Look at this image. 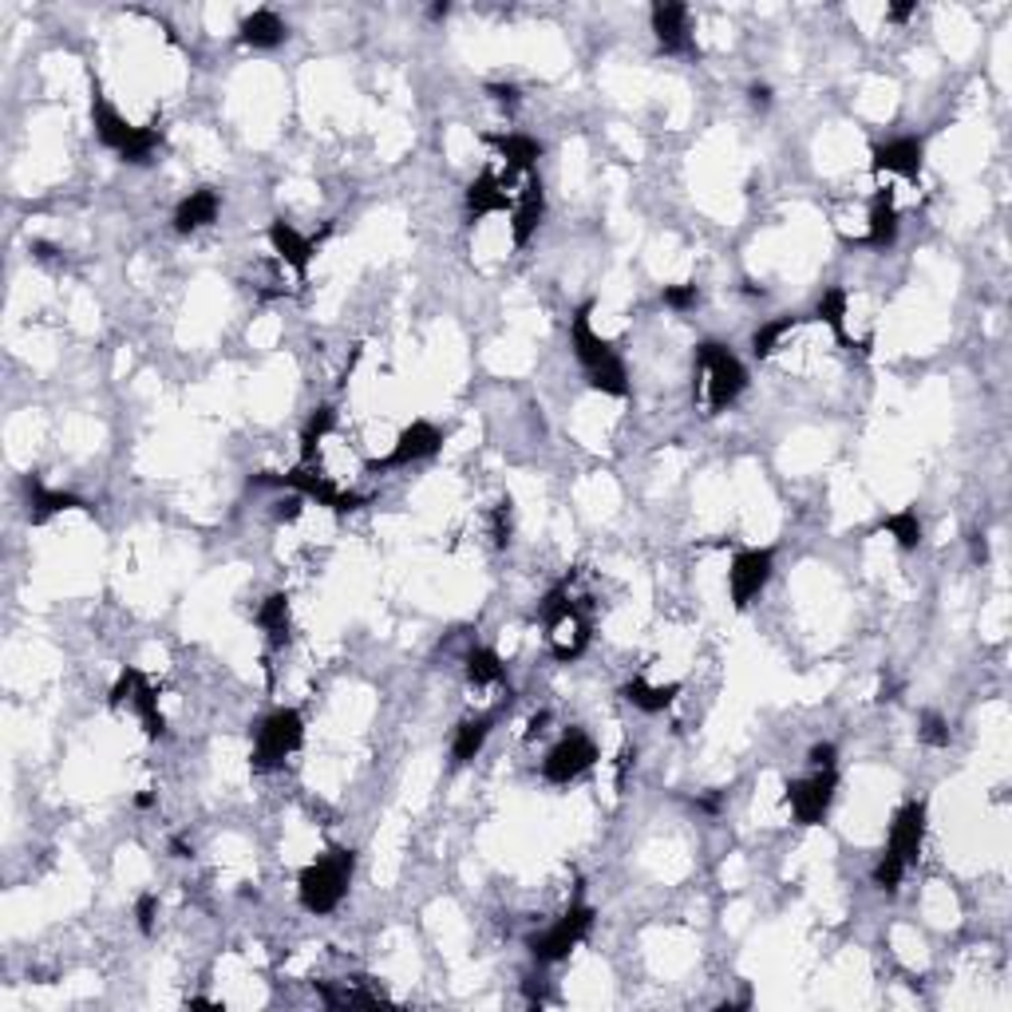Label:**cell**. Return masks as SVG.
<instances>
[{
	"mask_svg": "<svg viewBox=\"0 0 1012 1012\" xmlns=\"http://www.w3.org/2000/svg\"><path fill=\"white\" fill-rule=\"evenodd\" d=\"M697 372H700V388H704L708 415L728 412L732 403L740 400L744 388H748V368L740 364V357L720 345V340H700L697 345Z\"/></svg>",
	"mask_w": 1012,
	"mask_h": 1012,
	"instance_id": "cell-5",
	"label": "cell"
},
{
	"mask_svg": "<svg viewBox=\"0 0 1012 1012\" xmlns=\"http://www.w3.org/2000/svg\"><path fill=\"white\" fill-rule=\"evenodd\" d=\"M467 680L475 688L502 685V680H507V664H502V657L495 653V649H471L467 653Z\"/></svg>",
	"mask_w": 1012,
	"mask_h": 1012,
	"instance_id": "cell-30",
	"label": "cell"
},
{
	"mask_svg": "<svg viewBox=\"0 0 1012 1012\" xmlns=\"http://www.w3.org/2000/svg\"><path fill=\"white\" fill-rule=\"evenodd\" d=\"M922 842H925V803L922 799H910V803L894 815L886 850L910 866V862H917V854H922Z\"/></svg>",
	"mask_w": 1012,
	"mask_h": 1012,
	"instance_id": "cell-16",
	"label": "cell"
},
{
	"mask_svg": "<svg viewBox=\"0 0 1012 1012\" xmlns=\"http://www.w3.org/2000/svg\"><path fill=\"white\" fill-rule=\"evenodd\" d=\"M285 36H289V24H285L273 9H258L241 21V45L262 48V52L285 45Z\"/></svg>",
	"mask_w": 1012,
	"mask_h": 1012,
	"instance_id": "cell-23",
	"label": "cell"
},
{
	"mask_svg": "<svg viewBox=\"0 0 1012 1012\" xmlns=\"http://www.w3.org/2000/svg\"><path fill=\"white\" fill-rule=\"evenodd\" d=\"M487 96L495 99L499 108L514 111V108H519V99H523V91L514 88V84H487Z\"/></svg>",
	"mask_w": 1012,
	"mask_h": 1012,
	"instance_id": "cell-38",
	"label": "cell"
},
{
	"mask_svg": "<svg viewBox=\"0 0 1012 1012\" xmlns=\"http://www.w3.org/2000/svg\"><path fill=\"white\" fill-rule=\"evenodd\" d=\"M24 495H28V519H33V526L48 523L52 514H64V511L96 514V507H88V502L79 499V495H72V490L48 487V483L40 479V475H24Z\"/></svg>",
	"mask_w": 1012,
	"mask_h": 1012,
	"instance_id": "cell-15",
	"label": "cell"
},
{
	"mask_svg": "<svg viewBox=\"0 0 1012 1012\" xmlns=\"http://www.w3.org/2000/svg\"><path fill=\"white\" fill-rule=\"evenodd\" d=\"M511 214H514V222H511L514 246H526V241L534 238V229L542 226V218H546V190H542V178H538V175H526L523 198L514 202Z\"/></svg>",
	"mask_w": 1012,
	"mask_h": 1012,
	"instance_id": "cell-19",
	"label": "cell"
},
{
	"mask_svg": "<svg viewBox=\"0 0 1012 1012\" xmlns=\"http://www.w3.org/2000/svg\"><path fill=\"white\" fill-rule=\"evenodd\" d=\"M589 316H594V301L577 305L574 321H570V345H574V357H577V364H582V372H586V384L594 388V392L625 400V396H629V372H625V360L617 357V349H613L610 340L594 333V321H589Z\"/></svg>",
	"mask_w": 1012,
	"mask_h": 1012,
	"instance_id": "cell-1",
	"label": "cell"
},
{
	"mask_svg": "<svg viewBox=\"0 0 1012 1012\" xmlns=\"http://www.w3.org/2000/svg\"><path fill=\"white\" fill-rule=\"evenodd\" d=\"M772 574H775V550H767V546L740 550V554L732 558V570H728L732 605H736V610H748L751 601L763 594V586L772 582Z\"/></svg>",
	"mask_w": 1012,
	"mask_h": 1012,
	"instance_id": "cell-12",
	"label": "cell"
},
{
	"mask_svg": "<svg viewBox=\"0 0 1012 1012\" xmlns=\"http://www.w3.org/2000/svg\"><path fill=\"white\" fill-rule=\"evenodd\" d=\"M253 621H258V625L270 633L273 645H285V641H289V598H285V594H270V598L258 605Z\"/></svg>",
	"mask_w": 1012,
	"mask_h": 1012,
	"instance_id": "cell-28",
	"label": "cell"
},
{
	"mask_svg": "<svg viewBox=\"0 0 1012 1012\" xmlns=\"http://www.w3.org/2000/svg\"><path fill=\"white\" fill-rule=\"evenodd\" d=\"M337 427V408H316V415L305 424V432H301V463H313L316 459V447L325 443V436Z\"/></svg>",
	"mask_w": 1012,
	"mask_h": 1012,
	"instance_id": "cell-31",
	"label": "cell"
},
{
	"mask_svg": "<svg viewBox=\"0 0 1012 1012\" xmlns=\"http://www.w3.org/2000/svg\"><path fill=\"white\" fill-rule=\"evenodd\" d=\"M969 554H973V562H977V566H985V562H989V542H985V534H980V530L969 534Z\"/></svg>",
	"mask_w": 1012,
	"mask_h": 1012,
	"instance_id": "cell-41",
	"label": "cell"
},
{
	"mask_svg": "<svg viewBox=\"0 0 1012 1012\" xmlns=\"http://www.w3.org/2000/svg\"><path fill=\"white\" fill-rule=\"evenodd\" d=\"M305 740V720L297 708H277L270 716L253 728V751H250V767L253 772H273L282 767L297 748Z\"/></svg>",
	"mask_w": 1012,
	"mask_h": 1012,
	"instance_id": "cell-6",
	"label": "cell"
},
{
	"mask_svg": "<svg viewBox=\"0 0 1012 1012\" xmlns=\"http://www.w3.org/2000/svg\"><path fill=\"white\" fill-rule=\"evenodd\" d=\"M882 530L890 534L902 550H917L922 546V523H917V511H910V507L890 514V519H882Z\"/></svg>",
	"mask_w": 1012,
	"mask_h": 1012,
	"instance_id": "cell-33",
	"label": "cell"
},
{
	"mask_svg": "<svg viewBox=\"0 0 1012 1012\" xmlns=\"http://www.w3.org/2000/svg\"><path fill=\"white\" fill-rule=\"evenodd\" d=\"M443 447V432H439L432 420H415V424H408L400 432V439H396V447L388 451L384 459H376L372 463V471H392V467H408V463H420V459H432Z\"/></svg>",
	"mask_w": 1012,
	"mask_h": 1012,
	"instance_id": "cell-13",
	"label": "cell"
},
{
	"mask_svg": "<svg viewBox=\"0 0 1012 1012\" xmlns=\"http://www.w3.org/2000/svg\"><path fill=\"white\" fill-rule=\"evenodd\" d=\"M799 321H807V316H775V321L760 325L755 333H751V352H755L760 360H763V357H772L775 345H779V340H784L787 333H791V328L799 325Z\"/></svg>",
	"mask_w": 1012,
	"mask_h": 1012,
	"instance_id": "cell-32",
	"label": "cell"
},
{
	"mask_svg": "<svg viewBox=\"0 0 1012 1012\" xmlns=\"http://www.w3.org/2000/svg\"><path fill=\"white\" fill-rule=\"evenodd\" d=\"M748 96L755 108H772V88H767V84H751Z\"/></svg>",
	"mask_w": 1012,
	"mask_h": 1012,
	"instance_id": "cell-43",
	"label": "cell"
},
{
	"mask_svg": "<svg viewBox=\"0 0 1012 1012\" xmlns=\"http://www.w3.org/2000/svg\"><path fill=\"white\" fill-rule=\"evenodd\" d=\"M866 246L874 250H890L898 241V210H894V195L890 190H878L871 202V229H866Z\"/></svg>",
	"mask_w": 1012,
	"mask_h": 1012,
	"instance_id": "cell-24",
	"label": "cell"
},
{
	"mask_svg": "<svg viewBox=\"0 0 1012 1012\" xmlns=\"http://www.w3.org/2000/svg\"><path fill=\"white\" fill-rule=\"evenodd\" d=\"M253 487H285V490H297L301 499H313V502H321V507H328V511H337V514H352V511H360V507H368V499H364V495L340 490L337 483H328V475L313 471L309 463H301V467H293V471H285V475H273V471H262V475H253Z\"/></svg>",
	"mask_w": 1012,
	"mask_h": 1012,
	"instance_id": "cell-7",
	"label": "cell"
},
{
	"mask_svg": "<svg viewBox=\"0 0 1012 1012\" xmlns=\"http://www.w3.org/2000/svg\"><path fill=\"white\" fill-rule=\"evenodd\" d=\"M154 910H159V898H154V894H142L139 902H135V917H139L142 934H151L154 929Z\"/></svg>",
	"mask_w": 1012,
	"mask_h": 1012,
	"instance_id": "cell-39",
	"label": "cell"
},
{
	"mask_svg": "<svg viewBox=\"0 0 1012 1012\" xmlns=\"http://www.w3.org/2000/svg\"><path fill=\"white\" fill-rule=\"evenodd\" d=\"M815 321L830 325V333H835V337L850 349V337H847V289H838V285L823 289V297H819V305H815Z\"/></svg>",
	"mask_w": 1012,
	"mask_h": 1012,
	"instance_id": "cell-29",
	"label": "cell"
},
{
	"mask_svg": "<svg viewBox=\"0 0 1012 1012\" xmlns=\"http://www.w3.org/2000/svg\"><path fill=\"white\" fill-rule=\"evenodd\" d=\"M297 514H301V499H289L277 507V519H282V523H293Z\"/></svg>",
	"mask_w": 1012,
	"mask_h": 1012,
	"instance_id": "cell-44",
	"label": "cell"
},
{
	"mask_svg": "<svg viewBox=\"0 0 1012 1012\" xmlns=\"http://www.w3.org/2000/svg\"><path fill=\"white\" fill-rule=\"evenodd\" d=\"M905 871H910V866H905L902 859H894L890 850H882V859L874 862V886H878L882 894H898Z\"/></svg>",
	"mask_w": 1012,
	"mask_h": 1012,
	"instance_id": "cell-34",
	"label": "cell"
},
{
	"mask_svg": "<svg viewBox=\"0 0 1012 1012\" xmlns=\"http://www.w3.org/2000/svg\"><path fill=\"white\" fill-rule=\"evenodd\" d=\"M171 850H175V859H190V854H195V847H190L186 838H171Z\"/></svg>",
	"mask_w": 1012,
	"mask_h": 1012,
	"instance_id": "cell-46",
	"label": "cell"
},
{
	"mask_svg": "<svg viewBox=\"0 0 1012 1012\" xmlns=\"http://www.w3.org/2000/svg\"><path fill=\"white\" fill-rule=\"evenodd\" d=\"M108 704L111 708L132 704L135 716L142 720V732H147L151 740H163V736H166V716L159 712V692H154V685L147 680V673H139L135 664H127V669L120 673V680L111 685Z\"/></svg>",
	"mask_w": 1012,
	"mask_h": 1012,
	"instance_id": "cell-9",
	"label": "cell"
},
{
	"mask_svg": "<svg viewBox=\"0 0 1012 1012\" xmlns=\"http://www.w3.org/2000/svg\"><path fill=\"white\" fill-rule=\"evenodd\" d=\"M922 163H925V142L917 135H902V139L878 142L871 151V166L874 171H886V175H902L910 183L922 178Z\"/></svg>",
	"mask_w": 1012,
	"mask_h": 1012,
	"instance_id": "cell-14",
	"label": "cell"
},
{
	"mask_svg": "<svg viewBox=\"0 0 1012 1012\" xmlns=\"http://www.w3.org/2000/svg\"><path fill=\"white\" fill-rule=\"evenodd\" d=\"M33 253L40 258V262H55V258H60V250L48 246V241H33Z\"/></svg>",
	"mask_w": 1012,
	"mask_h": 1012,
	"instance_id": "cell-45",
	"label": "cell"
},
{
	"mask_svg": "<svg viewBox=\"0 0 1012 1012\" xmlns=\"http://www.w3.org/2000/svg\"><path fill=\"white\" fill-rule=\"evenodd\" d=\"M495 546H511V499L495 507Z\"/></svg>",
	"mask_w": 1012,
	"mask_h": 1012,
	"instance_id": "cell-37",
	"label": "cell"
},
{
	"mask_svg": "<svg viewBox=\"0 0 1012 1012\" xmlns=\"http://www.w3.org/2000/svg\"><path fill=\"white\" fill-rule=\"evenodd\" d=\"M601 760V751H598V744L589 740L586 732H566L562 740L554 744V748L546 751V760H542V779L546 784H558V787H566V784H574V779H582V775L594 767V763Z\"/></svg>",
	"mask_w": 1012,
	"mask_h": 1012,
	"instance_id": "cell-10",
	"label": "cell"
},
{
	"mask_svg": "<svg viewBox=\"0 0 1012 1012\" xmlns=\"http://www.w3.org/2000/svg\"><path fill=\"white\" fill-rule=\"evenodd\" d=\"M352 871H357V854L349 847H333L321 859H313L297 878V894L309 914H333L345 894H349Z\"/></svg>",
	"mask_w": 1012,
	"mask_h": 1012,
	"instance_id": "cell-2",
	"label": "cell"
},
{
	"mask_svg": "<svg viewBox=\"0 0 1012 1012\" xmlns=\"http://www.w3.org/2000/svg\"><path fill=\"white\" fill-rule=\"evenodd\" d=\"M546 724H550V712H538V716L530 720V736H538V732H542Z\"/></svg>",
	"mask_w": 1012,
	"mask_h": 1012,
	"instance_id": "cell-47",
	"label": "cell"
},
{
	"mask_svg": "<svg viewBox=\"0 0 1012 1012\" xmlns=\"http://www.w3.org/2000/svg\"><path fill=\"white\" fill-rule=\"evenodd\" d=\"M490 728H495V716L463 720V724L455 728V740H451V763H455V767H463V763L475 760V755L483 751V744H487Z\"/></svg>",
	"mask_w": 1012,
	"mask_h": 1012,
	"instance_id": "cell-25",
	"label": "cell"
},
{
	"mask_svg": "<svg viewBox=\"0 0 1012 1012\" xmlns=\"http://www.w3.org/2000/svg\"><path fill=\"white\" fill-rule=\"evenodd\" d=\"M914 12H917V0H902V4H890V9H886V21L902 24V21H910Z\"/></svg>",
	"mask_w": 1012,
	"mask_h": 1012,
	"instance_id": "cell-42",
	"label": "cell"
},
{
	"mask_svg": "<svg viewBox=\"0 0 1012 1012\" xmlns=\"http://www.w3.org/2000/svg\"><path fill=\"white\" fill-rule=\"evenodd\" d=\"M91 123H96V139L108 147V151H115L123 159V163H151V154L163 147V127L159 123H151V127H135V123H127L120 115V111L111 108L108 96L99 91L96 84V96H91Z\"/></svg>",
	"mask_w": 1012,
	"mask_h": 1012,
	"instance_id": "cell-3",
	"label": "cell"
},
{
	"mask_svg": "<svg viewBox=\"0 0 1012 1012\" xmlns=\"http://www.w3.org/2000/svg\"><path fill=\"white\" fill-rule=\"evenodd\" d=\"M447 12H451V4H447V0H443V4H436V9H432V16H436V21H443Z\"/></svg>",
	"mask_w": 1012,
	"mask_h": 1012,
	"instance_id": "cell-48",
	"label": "cell"
},
{
	"mask_svg": "<svg viewBox=\"0 0 1012 1012\" xmlns=\"http://www.w3.org/2000/svg\"><path fill=\"white\" fill-rule=\"evenodd\" d=\"M218 210H222V195L214 190V186L190 190V195L175 207V229L178 234H195V229L218 222Z\"/></svg>",
	"mask_w": 1012,
	"mask_h": 1012,
	"instance_id": "cell-20",
	"label": "cell"
},
{
	"mask_svg": "<svg viewBox=\"0 0 1012 1012\" xmlns=\"http://www.w3.org/2000/svg\"><path fill=\"white\" fill-rule=\"evenodd\" d=\"M483 139L495 147V151L502 154V163H507V171H523V175H534V166H538V159H542V142L530 139V135H483Z\"/></svg>",
	"mask_w": 1012,
	"mask_h": 1012,
	"instance_id": "cell-22",
	"label": "cell"
},
{
	"mask_svg": "<svg viewBox=\"0 0 1012 1012\" xmlns=\"http://www.w3.org/2000/svg\"><path fill=\"white\" fill-rule=\"evenodd\" d=\"M538 613H542L550 653H554L558 661H577V657L586 653L589 637H594V625H589V617L582 613V605L570 601V582L550 589L542 598V605H538Z\"/></svg>",
	"mask_w": 1012,
	"mask_h": 1012,
	"instance_id": "cell-4",
	"label": "cell"
},
{
	"mask_svg": "<svg viewBox=\"0 0 1012 1012\" xmlns=\"http://www.w3.org/2000/svg\"><path fill=\"white\" fill-rule=\"evenodd\" d=\"M594 917H598V910L594 905H570L566 914L558 917L546 934H534L530 937V953L538 965H554V961H566L570 953H574L582 941H586V934L594 929Z\"/></svg>",
	"mask_w": 1012,
	"mask_h": 1012,
	"instance_id": "cell-8",
	"label": "cell"
},
{
	"mask_svg": "<svg viewBox=\"0 0 1012 1012\" xmlns=\"http://www.w3.org/2000/svg\"><path fill=\"white\" fill-rule=\"evenodd\" d=\"M807 760H811V767H835V763H838V748H835V744H815Z\"/></svg>",
	"mask_w": 1012,
	"mask_h": 1012,
	"instance_id": "cell-40",
	"label": "cell"
},
{
	"mask_svg": "<svg viewBox=\"0 0 1012 1012\" xmlns=\"http://www.w3.org/2000/svg\"><path fill=\"white\" fill-rule=\"evenodd\" d=\"M467 218L471 222H479V218H487V214H507V210H514V198L502 190V183L495 175H479L475 183L467 186Z\"/></svg>",
	"mask_w": 1012,
	"mask_h": 1012,
	"instance_id": "cell-21",
	"label": "cell"
},
{
	"mask_svg": "<svg viewBox=\"0 0 1012 1012\" xmlns=\"http://www.w3.org/2000/svg\"><path fill=\"white\" fill-rule=\"evenodd\" d=\"M917 736H922L929 748H946L949 744V724L941 712H922V720H917Z\"/></svg>",
	"mask_w": 1012,
	"mask_h": 1012,
	"instance_id": "cell-35",
	"label": "cell"
},
{
	"mask_svg": "<svg viewBox=\"0 0 1012 1012\" xmlns=\"http://www.w3.org/2000/svg\"><path fill=\"white\" fill-rule=\"evenodd\" d=\"M661 301L669 309H676V313H685V309H692L700 301V289L697 285H664Z\"/></svg>",
	"mask_w": 1012,
	"mask_h": 1012,
	"instance_id": "cell-36",
	"label": "cell"
},
{
	"mask_svg": "<svg viewBox=\"0 0 1012 1012\" xmlns=\"http://www.w3.org/2000/svg\"><path fill=\"white\" fill-rule=\"evenodd\" d=\"M364 977H352L345 985H328V980H313L316 997L328 1004V1009H340V1004H380L384 997L376 989H360Z\"/></svg>",
	"mask_w": 1012,
	"mask_h": 1012,
	"instance_id": "cell-27",
	"label": "cell"
},
{
	"mask_svg": "<svg viewBox=\"0 0 1012 1012\" xmlns=\"http://www.w3.org/2000/svg\"><path fill=\"white\" fill-rule=\"evenodd\" d=\"M838 772L835 767H815L811 779H791L787 784V807L799 827H819L827 819L830 803H835Z\"/></svg>",
	"mask_w": 1012,
	"mask_h": 1012,
	"instance_id": "cell-11",
	"label": "cell"
},
{
	"mask_svg": "<svg viewBox=\"0 0 1012 1012\" xmlns=\"http://www.w3.org/2000/svg\"><path fill=\"white\" fill-rule=\"evenodd\" d=\"M653 36L657 48L669 55L676 52H697L692 36H688V9L676 0H657L653 4Z\"/></svg>",
	"mask_w": 1012,
	"mask_h": 1012,
	"instance_id": "cell-17",
	"label": "cell"
},
{
	"mask_svg": "<svg viewBox=\"0 0 1012 1012\" xmlns=\"http://www.w3.org/2000/svg\"><path fill=\"white\" fill-rule=\"evenodd\" d=\"M676 692H680V685H649V680H641V676L625 680V688H621V697L629 700L633 708L649 712V716H657V712H664V708L673 704Z\"/></svg>",
	"mask_w": 1012,
	"mask_h": 1012,
	"instance_id": "cell-26",
	"label": "cell"
},
{
	"mask_svg": "<svg viewBox=\"0 0 1012 1012\" xmlns=\"http://www.w3.org/2000/svg\"><path fill=\"white\" fill-rule=\"evenodd\" d=\"M265 234H270V241H273V250H277V258H282V262L289 265V270H293L297 277H301V282H305V277H309V262H313V253H316V241L305 238L301 229L289 226L285 218H273Z\"/></svg>",
	"mask_w": 1012,
	"mask_h": 1012,
	"instance_id": "cell-18",
	"label": "cell"
}]
</instances>
